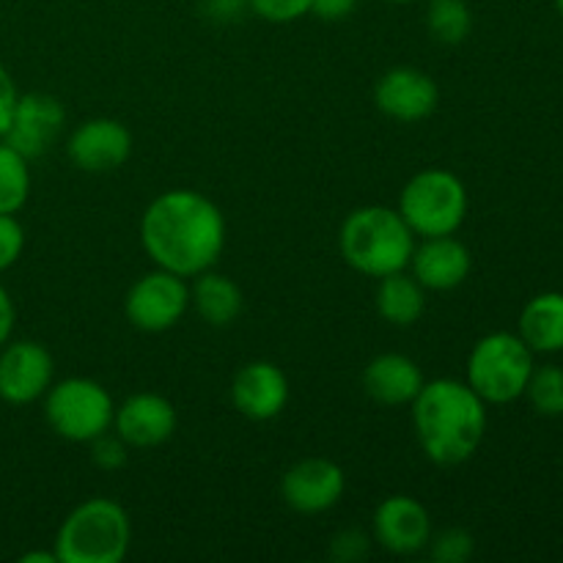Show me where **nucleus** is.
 Returning <instances> with one entry per match:
<instances>
[{
    "label": "nucleus",
    "instance_id": "4",
    "mask_svg": "<svg viewBox=\"0 0 563 563\" xmlns=\"http://www.w3.org/2000/svg\"><path fill=\"white\" fill-rule=\"evenodd\" d=\"M132 542L124 506L110 498H88L60 522L55 537L58 563H119Z\"/></svg>",
    "mask_w": 563,
    "mask_h": 563
},
{
    "label": "nucleus",
    "instance_id": "14",
    "mask_svg": "<svg viewBox=\"0 0 563 563\" xmlns=\"http://www.w3.org/2000/svg\"><path fill=\"white\" fill-rule=\"evenodd\" d=\"M374 542L396 555H412L427 550L432 539V515L412 495H390L377 506L372 520Z\"/></svg>",
    "mask_w": 563,
    "mask_h": 563
},
{
    "label": "nucleus",
    "instance_id": "32",
    "mask_svg": "<svg viewBox=\"0 0 563 563\" xmlns=\"http://www.w3.org/2000/svg\"><path fill=\"white\" fill-rule=\"evenodd\" d=\"M357 0H311V14L324 22H341L355 14Z\"/></svg>",
    "mask_w": 563,
    "mask_h": 563
},
{
    "label": "nucleus",
    "instance_id": "17",
    "mask_svg": "<svg viewBox=\"0 0 563 563\" xmlns=\"http://www.w3.org/2000/svg\"><path fill=\"white\" fill-rule=\"evenodd\" d=\"M412 278L429 291H451L467 280L473 269V256L454 234L427 236L412 251L407 264Z\"/></svg>",
    "mask_w": 563,
    "mask_h": 563
},
{
    "label": "nucleus",
    "instance_id": "24",
    "mask_svg": "<svg viewBox=\"0 0 563 563\" xmlns=\"http://www.w3.org/2000/svg\"><path fill=\"white\" fill-rule=\"evenodd\" d=\"M526 396L539 416L561 418L563 416V368L561 366L533 368L531 379H528Z\"/></svg>",
    "mask_w": 563,
    "mask_h": 563
},
{
    "label": "nucleus",
    "instance_id": "12",
    "mask_svg": "<svg viewBox=\"0 0 563 563\" xmlns=\"http://www.w3.org/2000/svg\"><path fill=\"white\" fill-rule=\"evenodd\" d=\"M346 489V473L324 456H306L286 471L280 495L297 515H322L330 511Z\"/></svg>",
    "mask_w": 563,
    "mask_h": 563
},
{
    "label": "nucleus",
    "instance_id": "8",
    "mask_svg": "<svg viewBox=\"0 0 563 563\" xmlns=\"http://www.w3.org/2000/svg\"><path fill=\"white\" fill-rule=\"evenodd\" d=\"M190 308V284L170 269H152L130 286L124 313L141 333H165L176 328Z\"/></svg>",
    "mask_w": 563,
    "mask_h": 563
},
{
    "label": "nucleus",
    "instance_id": "6",
    "mask_svg": "<svg viewBox=\"0 0 563 563\" xmlns=\"http://www.w3.org/2000/svg\"><path fill=\"white\" fill-rule=\"evenodd\" d=\"M465 181L445 168H423L401 187L399 214L410 225L412 234L427 236L456 234L467 218Z\"/></svg>",
    "mask_w": 563,
    "mask_h": 563
},
{
    "label": "nucleus",
    "instance_id": "27",
    "mask_svg": "<svg viewBox=\"0 0 563 563\" xmlns=\"http://www.w3.org/2000/svg\"><path fill=\"white\" fill-rule=\"evenodd\" d=\"M91 460L104 473L121 471L126 465V460H130V445L119 434L104 432L97 440H91Z\"/></svg>",
    "mask_w": 563,
    "mask_h": 563
},
{
    "label": "nucleus",
    "instance_id": "35",
    "mask_svg": "<svg viewBox=\"0 0 563 563\" xmlns=\"http://www.w3.org/2000/svg\"><path fill=\"white\" fill-rule=\"evenodd\" d=\"M385 3H421V0H385Z\"/></svg>",
    "mask_w": 563,
    "mask_h": 563
},
{
    "label": "nucleus",
    "instance_id": "15",
    "mask_svg": "<svg viewBox=\"0 0 563 563\" xmlns=\"http://www.w3.org/2000/svg\"><path fill=\"white\" fill-rule=\"evenodd\" d=\"M113 429L130 449H157L176 432V407L159 394H132L115 407Z\"/></svg>",
    "mask_w": 563,
    "mask_h": 563
},
{
    "label": "nucleus",
    "instance_id": "9",
    "mask_svg": "<svg viewBox=\"0 0 563 563\" xmlns=\"http://www.w3.org/2000/svg\"><path fill=\"white\" fill-rule=\"evenodd\" d=\"M55 383V361L38 341L20 339L0 346V399L5 405L25 407L44 399Z\"/></svg>",
    "mask_w": 563,
    "mask_h": 563
},
{
    "label": "nucleus",
    "instance_id": "26",
    "mask_svg": "<svg viewBox=\"0 0 563 563\" xmlns=\"http://www.w3.org/2000/svg\"><path fill=\"white\" fill-rule=\"evenodd\" d=\"M247 5L253 14L275 22V25H289V22L311 14V0H247Z\"/></svg>",
    "mask_w": 563,
    "mask_h": 563
},
{
    "label": "nucleus",
    "instance_id": "31",
    "mask_svg": "<svg viewBox=\"0 0 563 563\" xmlns=\"http://www.w3.org/2000/svg\"><path fill=\"white\" fill-rule=\"evenodd\" d=\"M201 5L203 14L214 22H231L245 14V11H251L247 0H201Z\"/></svg>",
    "mask_w": 563,
    "mask_h": 563
},
{
    "label": "nucleus",
    "instance_id": "18",
    "mask_svg": "<svg viewBox=\"0 0 563 563\" xmlns=\"http://www.w3.org/2000/svg\"><path fill=\"white\" fill-rule=\"evenodd\" d=\"M423 383L421 366L401 352H383L363 368V390L385 407L412 405Z\"/></svg>",
    "mask_w": 563,
    "mask_h": 563
},
{
    "label": "nucleus",
    "instance_id": "7",
    "mask_svg": "<svg viewBox=\"0 0 563 563\" xmlns=\"http://www.w3.org/2000/svg\"><path fill=\"white\" fill-rule=\"evenodd\" d=\"M113 396L91 377H66L44 394L47 427L69 443H91L113 427Z\"/></svg>",
    "mask_w": 563,
    "mask_h": 563
},
{
    "label": "nucleus",
    "instance_id": "2",
    "mask_svg": "<svg viewBox=\"0 0 563 563\" xmlns=\"http://www.w3.org/2000/svg\"><path fill=\"white\" fill-rule=\"evenodd\" d=\"M412 427L429 462L440 467L462 465L484 443L487 401L462 379H432L412 399Z\"/></svg>",
    "mask_w": 563,
    "mask_h": 563
},
{
    "label": "nucleus",
    "instance_id": "23",
    "mask_svg": "<svg viewBox=\"0 0 563 563\" xmlns=\"http://www.w3.org/2000/svg\"><path fill=\"white\" fill-rule=\"evenodd\" d=\"M31 159L0 141V214H16L31 196Z\"/></svg>",
    "mask_w": 563,
    "mask_h": 563
},
{
    "label": "nucleus",
    "instance_id": "30",
    "mask_svg": "<svg viewBox=\"0 0 563 563\" xmlns=\"http://www.w3.org/2000/svg\"><path fill=\"white\" fill-rule=\"evenodd\" d=\"M16 99H20V91H16L14 77H11L9 69L0 64V137H3L5 130H9V121H11V113H14Z\"/></svg>",
    "mask_w": 563,
    "mask_h": 563
},
{
    "label": "nucleus",
    "instance_id": "11",
    "mask_svg": "<svg viewBox=\"0 0 563 563\" xmlns=\"http://www.w3.org/2000/svg\"><path fill=\"white\" fill-rule=\"evenodd\" d=\"M130 154V130L119 119H108V115L82 121L66 137V157L82 174H110V170L121 168Z\"/></svg>",
    "mask_w": 563,
    "mask_h": 563
},
{
    "label": "nucleus",
    "instance_id": "10",
    "mask_svg": "<svg viewBox=\"0 0 563 563\" xmlns=\"http://www.w3.org/2000/svg\"><path fill=\"white\" fill-rule=\"evenodd\" d=\"M64 126L66 110L58 97L42 91L20 93V99L14 104V113H11L9 130H5V135L0 141L16 148L22 157L36 159L44 157L55 146Z\"/></svg>",
    "mask_w": 563,
    "mask_h": 563
},
{
    "label": "nucleus",
    "instance_id": "5",
    "mask_svg": "<svg viewBox=\"0 0 563 563\" xmlns=\"http://www.w3.org/2000/svg\"><path fill=\"white\" fill-rule=\"evenodd\" d=\"M533 352L517 333H489L473 344L467 355L465 383L482 396L487 405H511L526 396L531 379Z\"/></svg>",
    "mask_w": 563,
    "mask_h": 563
},
{
    "label": "nucleus",
    "instance_id": "16",
    "mask_svg": "<svg viewBox=\"0 0 563 563\" xmlns=\"http://www.w3.org/2000/svg\"><path fill=\"white\" fill-rule=\"evenodd\" d=\"M231 401L251 421H273L289 405V379L269 361H251L234 374Z\"/></svg>",
    "mask_w": 563,
    "mask_h": 563
},
{
    "label": "nucleus",
    "instance_id": "29",
    "mask_svg": "<svg viewBox=\"0 0 563 563\" xmlns=\"http://www.w3.org/2000/svg\"><path fill=\"white\" fill-rule=\"evenodd\" d=\"M368 533H363L361 528H346V531L335 533L333 542H330V555L339 563H355L366 559L368 553Z\"/></svg>",
    "mask_w": 563,
    "mask_h": 563
},
{
    "label": "nucleus",
    "instance_id": "1",
    "mask_svg": "<svg viewBox=\"0 0 563 563\" xmlns=\"http://www.w3.org/2000/svg\"><path fill=\"white\" fill-rule=\"evenodd\" d=\"M141 245L157 267L196 278L218 264L225 247V218L198 190H165L143 209Z\"/></svg>",
    "mask_w": 563,
    "mask_h": 563
},
{
    "label": "nucleus",
    "instance_id": "22",
    "mask_svg": "<svg viewBox=\"0 0 563 563\" xmlns=\"http://www.w3.org/2000/svg\"><path fill=\"white\" fill-rule=\"evenodd\" d=\"M427 31L440 44H462L473 31V11L465 0H427Z\"/></svg>",
    "mask_w": 563,
    "mask_h": 563
},
{
    "label": "nucleus",
    "instance_id": "25",
    "mask_svg": "<svg viewBox=\"0 0 563 563\" xmlns=\"http://www.w3.org/2000/svg\"><path fill=\"white\" fill-rule=\"evenodd\" d=\"M427 548L438 563H465L476 553V539L465 528H445V531L432 533Z\"/></svg>",
    "mask_w": 563,
    "mask_h": 563
},
{
    "label": "nucleus",
    "instance_id": "28",
    "mask_svg": "<svg viewBox=\"0 0 563 563\" xmlns=\"http://www.w3.org/2000/svg\"><path fill=\"white\" fill-rule=\"evenodd\" d=\"M25 251V229L16 214H0V273L14 267Z\"/></svg>",
    "mask_w": 563,
    "mask_h": 563
},
{
    "label": "nucleus",
    "instance_id": "33",
    "mask_svg": "<svg viewBox=\"0 0 563 563\" xmlns=\"http://www.w3.org/2000/svg\"><path fill=\"white\" fill-rule=\"evenodd\" d=\"M14 322H16V311H14V300H11L9 289L0 284V346L11 339L14 333Z\"/></svg>",
    "mask_w": 563,
    "mask_h": 563
},
{
    "label": "nucleus",
    "instance_id": "34",
    "mask_svg": "<svg viewBox=\"0 0 563 563\" xmlns=\"http://www.w3.org/2000/svg\"><path fill=\"white\" fill-rule=\"evenodd\" d=\"M20 561L22 563H58V555H55V550L53 553H25Z\"/></svg>",
    "mask_w": 563,
    "mask_h": 563
},
{
    "label": "nucleus",
    "instance_id": "21",
    "mask_svg": "<svg viewBox=\"0 0 563 563\" xmlns=\"http://www.w3.org/2000/svg\"><path fill=\"white\" fill-rule=\"evenodd\" d=\"M374 300H377L379 317L396 328H410L427 311V289L407 269L379 278Z\"/></svg>",
    "mask_w": 563,
    "mask_h": 563
},
{
    "label": "nucleus",
    "instance_id": "3",
    "mask_svg": "<svg viewBox=\"0 0 563 563\" xmlns=\"http://www.w3.org/2000/svg\"><path fill=\"white\" fill-rule=\"evenodd\" d=\"M339 251L355 273L379 280L407 269L416 251V234L399 209L372 203L346 214L339 231Z\"/></svg>",
    "mask_w": 563,
    "mask_h": 563
},
{
    "label": "nucleus",
    "instance_id": "19",
    "mask_svg": "<svg viewBox=\"0 0 563 563\" xmlns=\"http://www.w3.org/2000/svg\"><path fill=\"white\" fill-rule=\"evenodd\" d=\"M520 335L533 355L563 352V291H542L531 297L520 313Z\"/></svg>",
    "mask_w": 563,
    "mask_h": 563
},
{
    "label": "nucleus",
    "instance_id": "20",
    "mask_svg": "<svg viewBox=\"0 0 563 563\" xmlns=\"http://www.w3.org/2000/svg\"><path fill=\"white\" fill-rule=\"evenodd\" d=\"M242 289L223 273H207L196 275V284L190 289V306L196 308L198 317L212 328H229L236 322L242 313Z\"/></svg>",
    "mask_w": 563,
    "mask_h": 563
},
{
    "label": "nucleus",
    "instance_id": "13",
    "mask_svg": "<svg viewBox=\"0 0 563 563\" xmlns=\"http://www.w3.org/2000/svg\"><path fill=\"white\" fill-rule=\"evenodd\" d=\"M379 113L401 124L429 119L440 104V88L432 75L416 66H394L385 71L374 88Z\"/></svg>",
    "mask_w": 563,
    "mask_h": 563
},
{
    "label": "nucleus",
    "instance_id": "36",
    "mask_svg": "<svg viewBox=\"0 0 563 563\" xmlns=\"http://www.w3.org/2000/svg\"><path fill=\"white\" fill-rule=\"evenodd\" d=\"M555 9H559V14L563 16V0H555Z\"/></svg>",
    "mask_w": 563,
    "mask_h": 563
}]
</instances>
